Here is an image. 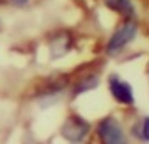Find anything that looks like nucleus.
<instances>
[{"label": "nucleus", "mask_w": 149, "mask_h": 144, "mask_svg": "<svg viewBox=\"0 0 149 144\" xmlns=\"http://www.w3.org/2000/svg\"><path fill=\"white\" fill-rule=\"evenodd\" d=\"M136 34H137V25L132 20H127L124 24H121L119 27L116 29L114 34L111 35L107 45H106V52L109 55H116L117 52H121L129 42H132Z\"/></svg>", "instance_id": "nucleus-1"}, {"label": "nucleus", "mask_w": 149, "mask_h": 144, "mask_svg": "<svg viewBox=\"0 0 149 144\" xmlns=\"http://www.w3.org/2000/svg\"><path fill=\"white\" fill-rule=\"evenodd\" d=\"M97 134L102 144H129L121 122L114 117L102 119L97 126Z\"/></svg>", "instance_id": "nucleus-2"}, {"label": "nucleus", "mask_w": 149, "mask_h": 144, "mask_svg": "<svg viewBox=\"0 0 149 144\" xmlns=\"http://www.w3.org/2000/svg\"><path fill=\"white\" fill-rule=\"evenodd\" d=\"M89 129H91V126L86 119H82L79 116H70L62 126V136L69 143H81L87 136Z\"/></svg>", "instance_id": "nucleus-3"}, {"label": "nucleus", "mask_w": 149, "mask_h": 144, "mask_svg": "<svg viewBox=\"0 0 149 144\" xmlns=\"http://www.w3.org/2000/svg\"><path fill=\"white\" fill-rule=\"evenodd\" d=\"M109 90L119 104L124 106H132L134 104V92L132 87L129 86V82L122 81L121 77L117 76H111L109 77Z\"/></svg>", "instance_id": "nucleus-4"}, {"label": "nucleus", "mask_w": 149, "mask_h": 144, "mask_svg": "<svg viewBox=\"0 0 149 144\" xmlns=\"http://www.w3.org/2000/svg\"><path fill=\"white\" fill-rule=\"evenodd\" d=\"M72 45V39L67 32H59L55 35V39L50 40V50H52V57H62L69 52V49Z\"/></svg>", "instance_id": "nucleus-5"}, {"label": "nucleus", "mask_w": 149, "mask_h": 144, "mask_svg": "<svg viewBox=\"0 0 149 144\" xmlns=\"http://www.w3.org/2000/svg\"><path fill=\"white\" fill-rule=\"evenodd\" d=\"M104 3L107 5V8L117 12L119 15H131L134 14V5L131 0H104Z\"/></svg>", "instance_id": "nucleus-6"}, {"label": "nucleus", "mask_w": 149, "mask_h": 144, "mask_svg": "<svg viewBox=\"0 0 149 144\" xmlns=\"http://www.w3.org/2000/svg\"><path fill=\"white\" fill-rule=\"evenodd\" d=\"M134 136L139 137L144 143H149V116H144L139 122H136Z\"/></svg>", "instance_id": "nucleus-7"}, {"label": "nucleus", "mask_w": 149, "mask_h": 144, "mask_svg": "<svg viewBox=\"0 0 149 144\" xmlns=\"http://www.w3.org/2000/svg\"><path fill=\"white\" fill-rule=\"evenodd\" d=\"M97 84H99V77H95V76H89V77H86V79H82L81 82L75 86V94H82V92H87V90L94 89Z\"/></svg>", "instance_id": "nucleus-8"}, {"label": "nucleus", "mask_w": 149, "mask_h": 144, "mask_svg": "<svg viewBox=\"0 0 149 144\" xmlns=\"http://www.w3.org/2000/svg\"><path fill=\"white\" fill-rule=\"evenodd\" d=\"M12 2H14L15 5H25L29 0H12Z\"/></svg>", "instance_id": "nucleus-9"}]
</instances>
